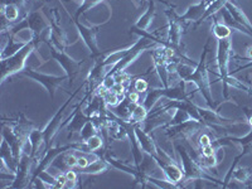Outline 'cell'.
Segmentation results:
<instances>
[{
    "instance_id": "obj_19",
    "label": "cell",
    "mask_w": 252,
    "mask_h": 189,
    "mask_svg": "<svg viewBox=\"0 0 252 189\" xmlns=\"http://www.w3.org/2000/svg\"><path fill=\"white\" fill-rule=\"evenodd\" d=\"M135 134L138 136L139 144H140L143 152L148 153L152 157H154L155 159H158V157H159V145L155 143L152 135L143 129L141 124H135Z\"/></svg>"
},
{
    "instance_id": "obj_43",
    "label": "cell",
    "mask_w": 252,
    "mask_h": 189,
    "mask_svg": "<svg viewBox=\"0 0 252 189\" xmlns=\"http://www.w3.org/2000/svg\"><path fill=\"white\" fill-rule=\"evenodd\" d=\"M27 0H1V4H15L20 9L23 8Z\"/></svg>"
},
{
    "instance_id": "obj_48",
    "label": "cell",
    "mask_w": 252,
    "mask_h": 189,
    "mask_svg": "<svg viewBox=\"0 0 252 189\" xmlns=\"http://www.w3.org/2000/svg\"><path fill=\"white\" fill-rule=\"evenodd\" d=\"M229 1H232V0H229Z\"/></svg>"
},
{
    "instance_id": "obj_41",
    "label": "cell",
    "mask_w": 252,
    "mask_h": 189,
    "mask_svg": "<svg viewBox=\"0 0 252 189\" xmlns=\"http://www.w3.org/2000/svg\"><path fill=\"white\" fill-rule=\"evenodd\" d=\"M197 143L198 145H199V148H204V146L212 144V139H211V136H209L208 134H206V132H201V134L198 135Z\"/></svg>"
},
{
    "instance_id": "obj_27",
    "label": "cell",
    "mask_w": 252,
    "mask_h": 189,
    "mask_svg": "<svg viewBox=\"0 0 252 189\" xmlns=\"http://www.w3.org/2000/svg\"><path fill=\"white\" fill-rule=\"evenodd\" d=\"M231 178L236 179L238 183L244 184L246 188H252L251 183V170L249 168H244V166H238V168H235L231 174Z\"/></svg>"
},
{
    "instance_id": "obj_12",
    "label": "cell",
    "mask_w": 252,
    "mask_h": 189,
    "mask_svg": "<svg viewBox=\"0 0 252 189\" xmlns=\"http://www.w3.org/2000/svg\"><path fill=\"white\" fill-rule=\"evenodd\" d=\"M35 164L34 159L29 154L24 153L20 158L19 163H18V169L15 172V179L12 183L10 188L13 189H22L28 188L32 184V178H33V172H34Z\"/></svg>"
},
{
    "instance_id": "obj_25",
    "label": "cell",
    "mask_w": 252,
    "mask_h": 189,
    "mask_svg": "<svg viewBox=\"0 0 252 189\" xmlns=\"http://www.w3.org/2000/svg\"><path fill=\"white\" fill-rule=\"evenodd\" d=\"M31 42V40H29ZM28 43L27 40H22V42H15V35L8 34V40L6 43L3 44V49H1V60L6 57H10L14 53H17L19 49L23 48L26 44Z\"/></svg>"
},
{
    "instance_id": "obj_13",
    "label": "cell",
    "mask_w": 252,
    "mask_h": 189,
    "mask_svg": "<svg viewBox=\"0 0 252 189\" xmlns=\"http://www.w3.org/2000/svg\"><path fill=\"white\" fill-rule=\"evenodd\" d=\"M72 20H73V23H75L76 28H77L78 33H80L81 38H82L83 43L86 44V47L90 49V52H91V57L96 58L97 56H100L102 51H100V48H98L96 35H97L98 31H100V29L107 23V20L106 22H103L102 24H98V26H94V27H86V26H83V24H81L78 20H75V19H72Z\"/></svg>"
},
{
    "instance_id": "obj_21",
    "label": "cell",
    "mask_w": 252,
    "mask_h": 189,
    "mask_svg": "<svg viewBox=\"0 0 252 189\" xmlns=\"http://www.w3.org/2000/svg\"><path fill=\"white\" fill-rule=\"evenodd\" d=\"M0 158H1V164H4L10 172H17L18 163L15 160L14 155H13L12 148L8 144V141L4 140V139L1 141V146H0Z\"/></svg>"
},
{
    "instance_id": "obj_36",
    "label": "cell",
    "mask_w": 252,
    "mask_h": 189,
    "mask_svg": "<svg viewBox=\"0 0 252 189\" xmlns=\"http://www.w3.org/2000/svg\"><path fill=\"white\" fill-rule=\"evenodd\" d=\"M105 0H85V3L82 4V5L80 6V8L76 10V14L75 17L72 18V19H75V20H78V18L81 17V14H83V13H86L87 10H90V9L94 8L96 5H98V4L103 3Z\"/></svg>"
},
{
    "instance_id": "obj_8",
    "label": "cell",
    "mask_w": 252,
    "mask_h": 189,
    "mask_svg": "<svg viewBox=\"0 0 252 189\" xmlns=\"http://www.w3.org/2000/svg\"><path fill=\"white\" fill-rule=\"evenodd\" d=\"M154 46L155 42H153L152 39H149V38L146 37H141L138 42H135L132 46H130L129 52H127V53H126L114 67H112V69L110 71V73L107 76H114L116 75V73H119V72H124L131 63H134V61L136 60L144 51H146L148 48H152V47Z\"/></svg>"
},
{
    "instance_id": "obj_47",
    "label": "cell",
    "mask_w": 252,
    "mask_h": 189,
    "mask_svg": "<svg viewBox=\"0 0 252 189\" xmlns=\"http://www.w3.org/2000/svg\"><path fill=\"white\" fill-rule=\"evenodd\" d=\"M145 3H149V0H140V4H139V6H143Z\"/></svg>"
},
{
    "instance_id": "obj_28",
    "label": "cell",
    "mask_w": 252,
    "mask_h": 189,
    "mask_svg": "<svg viewBox=\"0 0 252 189\" xmlns=\"http://www.w3.org/2000/svg\"><path fill=\"white\" fill-rule=\"evenodd\" d=\"M227 1H229V0H213L212 3H211L208 5V8H207V10H206V12H204V14L202 15L201 19L198 20V22L195 24H197V26H198V24L203 23V22H206V20L208 19V18H211V17H213V15H216V13L220 12V10H222V9H223L224 6H226Z\"/></svg>"
},
{
    "instance_id": "obj_10",
    "label": "cell",
    "mask_w": 252,
    "mask_h": 189,
    "mask_svg": "<svg viewBox=\"0 0 252 189\" xmlns=\"http://www.w3.org/2000/svg\"><path fill=\"white\" fill-rule=\"evenodd\" d=\"M19 75L24 76V77L32 78L33 81H37L38 83H40V85L47 90V92H48L49 97H51L52 101L55 100L56 91H57L58 87H61L63 81L68 80L67 75L51 76V75H46V73H40V72L35 71V69L33 68H26L24 71L20 72Z\"/></svg>"
},
{
    "instance_id": "obj_2",
    "label": "cell",
    "mask_w": 252,
    "mask_h": 189,
    "mask_svg": "<svg viewBox=\"0 0 252 189\" xmlns=\"http://www.w3.org/2000/svg\"><path fill=\"white\" fill-rule=\"evenodd\" d=\"M175 152L179 154V158H181V165L184 173L182 183H189V182L194 181V179H207V181H211L213 183H217L220 187H223V182L217 181L212 175H209L203 166L187 152V149L182 144L175 143Z\"/></svg>"
},
{
    "instance_id": "obj_18",
    "label": "cell",
    "mask_w": 252,
    "mask_h": 189,
    "mask_svg": "<svg viewBox=\"0 0 252 189\" xmlns=\"http://www.w3.org/2000/svg\"><path fill=\"white\" fill-rule=\"evenodd\" d=\"M89 97H90V94H86V96L83 97L82 102H81L80 105H77V107L75 109L73 114L69 116V124H68V126H67V130L69 131L68 136H67V139H68V140L69 139L73 138V135H75L76 132H78V134H80L81 130H82L83 126L86 125L87 121H90L92 119V118H90V116H87L83 110H81V106H82L83 101H86Z\"/></svg>"
},
{
    "instance_id": "obj_23",
    "label": "cell",
    "mask_w": 252,
    "mask_h": 189,
    "mask_svg": "<svg viewBox=\"0 0 252 189\" xmlns=\"http://www.w3.org/2000/svg\"><path fill=\"white\" fill-rule=\"evenodd\" d=\"M224 8H226L227 10L231 13V15H232V17L235 18L236 20H237L238 23H240L241 26H244L245 28H246L252 35V23L250 22L249 17L245 14L244 10H242L241 8H238V6L236 5L233 1H227V4H226V6H224Z\"/></svg>"
},
{
    "instance_id": "obj_9",
    "label": "cell",
    "mask_w": 252,
    "mask_h": 189,
    "mask_svg": "<svg viewBox=\"0 0 252 189\" xmlns=\"http://www.w3.org/2000/svg\"><path fill=\"white\" fill-rule=\"evenodd\" d=\"M85 85H86V82H85ZM85 85H82L81 87H78V90H76V91L71 94V97H69L66 102L63 103L62 106L60 107V110H58V111L55 114V116L51 119V121L47 124L46 127L42 130V131H43V138H44V154H46L47 150L51 149V145H52V143H53V139H55V136L57 135L58 130L62 127V120H63V115H64V111L67 110V107H68V105L71 103V101L75 98L76 94H78V91H81V89H82Z\"/></svg>"
},
{
    "instance_id": "obj_22",
    "label": "cell",
    "mask_w": 252,
    "mask_h": 189,
    "mask_svg": "<svg viewBox=\"0 0 252 189\" xmlns=\"http://www.w3.org/2000/svg\"><path fill=\"white\" fill-rule=\"evenodd\" d=\"M12 127L14 129V131L17 132V135H19L20 138L28 140L29 134L32 132V130L35 129V125L32 123L31 120H28V119L24 116V114H20L19 116H18L17 120L14 121Z\"/></svg>"
},
{
    "instance_id": "obj_1",
    "label": "cell",
    "mask_w": 252,
    "mask_h": 189,
    "mask_svg": "<svg viewBox=\"0 0 252 189\" xmlns=\"http://www.w3.org/2000/svg\"><path fill=\"white\" fill-rule=\"evenodd\" d=\"M209 52V39L207 40L206 46H204L203 53L201 56V60L195 66L194 71L188 78L186 80L187 83H194L199 92L202 94L203 98L206 100L207 105L209 109L217 110V103L215 102L212 97V91H211V81L208 77V68H207V55Z\"/></svg>"
},
{
    "instance_id": "obj_35",
    "label": "cell",
    "mask_w": 252,
    "mask_h": 189,
    "mask_svg": "<svg viewBox=\"0 0 252 189\" xmlns=\"http://www.w3.org/2000/svg\"><path fill=\"white\" fill-rule=\"evenodd\" d=\"M189 120H194V119L190 116V114H189L187 110L175 109L174 116H173V119H172V121H170L169 125H177V124L186 123V121H189ZM166 126H168V125H166Z\"/></svg>"
},
{
    "instance_id": "obj_38",
    "label": "cell",
    "mask_w": 252,
    "mask_h": 189,
    "mask_svg": "<svg viewBox=\"0 0 252 189\" xmlns=\"http://www.w3.org/2000/svg\"><path fill=\"white\" fill-rule=\"evenodd\" d=\"M85 143H86L87 146H89L90 153L97 152V150H100L103 145L102 138H101V136H98V134L94 135V136H92V138H90L89 140L85 141Z\"/></svg>"
},
{
    "instance_id": "obj_6",
    "label": "cell",
    "mask_w": 252,
    "mask_h": 189,
    "mask_svg": "<svg viewBox=\"0 0 252 189\" xmlns=\"http://www.w3.org/2000/svg\"><path fill=\"white\" fill-rule=\"evenodd\" d=\"M44 43L47 44V47L49 48V53H51L52 58L57 61L61 64V67L63 68L64 73L67 75L69 81V85H73V80L77 77V75L81 71V66H82V61L78 62V61H75L71 56H68L66 53V51H61V49L56 48L53 44H52L51 40H46Z\"/></svg>"
},
{
    "instance_id": "obj_17",
    "label": "cell",
    "mask_w": 252,
    "mask_h": 189,
    "mask_svg": "<svg viewBox=\"0 0 252 189\" xmlns=\"http://www.w3.org/2000/svg\"><path fill=\"white\" fill-rule=\"evenodd\" d=\"M1 136H3L4 140L8 141V144L12 148L13 155H14L17 163H19L20 158L24 154V146H26L27 141L26 139L20 138L19 135H17V132L14 131L10 125H6L5 123H3V129H1Z\"/></svg>"
},
{
    "instance_id": "obj_34",
    "label": "cell",
    "mask_w": 252,
    "mask_h": 189,
    "mask_svg": "<svg viewBox=\"0 0 252 189\" xmlns=\"http://www.w3.org/2000/svg\"><path fill=\"white\" fill-rule=\"evenodd\" d=\"M212 32L217 39H224V38L231 37V28L228 26H226V24L220 23L218 20L213 22Z\"/></svg>"
},
{
    "instance_id": "obj_39",
    "label": "cell",
    "mask_w": 252,
    "mask_h": 189,
    "mask_svg": "<svg viewBox=\"0 0 252 189\" xmlns=\"http://www.w3.org/2000/svg\"><path fill=\"white\" fill-rule=\"evenodd\" d=\"M37 178H40V179H42V181H43L44 183L49 187V188H58L57 177H53V175H51L49 173H47L46 170L42 173H39ZM37 178H35V179H37ZM33 183H34V182H33Z\"/></svg>"
},
{
    "instance_id": "obj_3",
    "label": "cell",
    "mask_w": 252,
    "mask_h": 189,
    "mask_svg": "<svg viewBox=\"0 0 252 189\" xmlns=\"http://www.w3.org/2000/svg\"><path fill=\"white\" fill-rule=\"evenodd\" d=\"M38 48V44L35 43L34 39H32L31 42L26 44L22 49L14 53L10 57H6L1 60V83L6 80V78L12 77L13 75L20 73L22 71L26 69V62L28 60L29 56L32 55V52L35 51Z\"/></svg>"
},
{
    "instance_id": "obj_45",
    "label": "cell",
    "mask_w": 252,
    "mask_h": 189,
    "mask_svg": "<svg viewBox=\"0 0 252 189\" xmlns=\"http://www.w3.org/2000/svg\"><path fill=\"white\" fill-rule=\"evenodd\" d=\"M68 1H72V3H75L76 5L78 6V8H80V6L82 5L83 3H85V0H68Z\"/></svg>"
},
{
    "instance_id": "obj_29",
    "label": "cell",
    "mask_w": 252,
    "mask_h": 189,
    "mask_svg": "<svg viewBox=\"0 0 252 189\" xmlns=\"http://www.w3.org/2000/svg\"><path fill=\"white\" fill-rule=\"evenodd\" d=\"M220 14H222V17H223V22L226 26H228L229 28L233 29V31H238L241 32V33H244V34L249 35V37H252L251 33H250L244 26H241V24L238 23L237 20H236L232 15H231V13H229L226 8H223L222 10H220Z\"/></svg>"
},
{
    "instance_id": "obj_44",
    "label": "cell",
    "mask_w": 252,
    "mask_h": 189,
    "mask_svg": "<svg viewBox=\"0 0 252 189\" xmlns=\"http://www.w3.org/2000/svg\"><path fill=\"white\" fill-rule=\"evenodd\" d=\"M245 115L247 116V121H249V125L251 126L252 129V110L251 109H244Z\"/></svg>"
},
{
    "instance_id": "obj_16",
    "label": "cell",
    "mask_w": 252,
    "mask_h": 189,
    "mask_svg": "<svg viewBox=\"0 0 252 189\" xmlns=\"http://www.w3.org/2000/svg\"><path fill=\"white\" fill-rule=\"evenodd\" d=\"M150 57L153 58V64L157 71L158 76L160 77L161 82H163V87H169V72L166 69V64L169 62L168 57L165 55V48L164 46L154 48L153 51L149 52Z\"/></svg>"
},
{
    "instance_id": "obj_20",
    "label": "cell",
    "mask_w": 252,
    "mask_h": 189,
    "mask_svg": "<svg viewBox=\"0 0 252 189\" xmlns=\"http://www.w3.org/2000/svg\"><path fill=\"white\" fill-rule=\"evenodd\" d=\"M98 153V150H97ZM100 154V153H98ZM110 168H112L111 165H110L109 161L105 159V157L102 155H98L96 159H94V161H91V163L89 164V165L86 166V168H82V169H80V174H86V175H94V174H101V173L106 172V170H109Z\"/></svg>"
},
{
    "instance_id": "obj_7",
    "label": "cell",
    "mask_w": 252,
    "mask_h": 189,
    "mask_svg": "<svg viewBox=\"0 0 252 189\" xmlns=\"http://www.w3.org/2000/svg\"><path fill=\"white\" fill-rule=\"evenodd\" d=\"M165 127L166 138L169 139H183V140H192L194 136L199 135L202 130L207 126L202 121L189 120L186 123L177 124V125H168Z\"/></svg>"
},
{
    "instance_id": "obj_33",
    "label": "cell",
    "mask_w": 252,
    "mask_h": 189,
    "mask_svg": "<svg viewBox=\"0 0 252 189\" xmlns=\"http://www.w3.org/2000/svg\"><path fill=\"white\" fill-rule=\"evenodd\" d=\"M145 179L148 182V184L150 186H154L157 188H163V189H170V188H178L177 184L172 183L168 179H160V178L152 177V175H145Z\"/></svg>"
},
{
    "instance_id": "obj_32",
    "label": "cell",
    "mask_w": 252,
    "mask_h": 189,
    "mask_svg": "<svg viewBox=\"0 0 252 189\" xmlns=\"http://www.w3.org/2000/svg\"><path fill=\"white\" fill-rule=\"evenodd\" d=\"M148 114H149L148 109H146V107L144 106L143 103L139 102L138 105H136V106L134 107V110H132L131 116H130V119H129V123H131V124H141L146 119Z\"/></svg>"
},
{
    "instance_id": "obj_26",
    "label": "cell",
    "mask_w": 252,
    "mask_h": 189,
    "mask_svg": "<svg viewBox=\"0 0 252 189\" xmlns=\"http://www.w3.org/2000/svg\"><path fill=\"white\" fill-rule=\"evenodd\" d=\"M139 102H132L131 100H130L129 97H125V100L121 101L119 105H116L115 107H112L114 109V114L116 115V116H119L120 119H124V120L129 121L130 116H131V112L132 110H134V107L138 105Z\"/></svg>"
},
{
    "instance_id": "obj_37",
    "label": "cell",
    "mask_w": 252,
    "mask_h": 189,
    "mask_svg": "<svg viewBox=\"0 0 252 189\" xmlns=\"http://www.w3.org/2000/svg\"><path fill=\"white\" fill-rule=\"evenodd\" d=\"M194 68L190 66V63H188V64H187V63H183V61H182V62H178L177 73L179 75V77L182 78V81H186L189 76L192 75L193 71H194Z\"/></svg>"
},
{
    "instance_id": "obj_14",
    "label": "cell",
    "mask_w": 252,
    "mask_h": 189,
    "mask_svg": "<svg viewBox=\"0 0 252 189\" xmlns=\"http://www.w3.org/2000/svg\"><path fill=\"white\" fill-rule=\"evenodd\" d=\"M232 56V42L231 37L224 38V39H218L217 42V67L220 72V77L222 78V83L226 82L227 77L229 76L228 66L229 60Z\"/></svg>"
},
{
    "instance_id": "obj_40",
    "label": "cell",
    "mask_w": 252,
    "mask_h": 189,
    "mask_svg": "<svg viewBox=\"0 0 252 189\" xmlns=\"http://www.w3.org/2000/svg\"><path fill=\"white\" fill-rule=\"evenodd\" d=\"M134 90L136 92H139V94L148 92V90H149V83H148V81L144 80V78H138L134 82Z\"/></svg>"
},
{
    "instance_id": "obj_5",
    "label": "cell",
    "mask_w": 252,
    "mask_h": 189,
    "mask_svg": "<svg viewBox=\"0 0 252 189\" xmlns=\"http://www.w3.org/2000/svg\"><path fill=\"white\" fill-rule=\"evenodd\" d=\"M233 144L241 146V154L237 155V157L235 158L232 166L229 168V170H228V173H227L226 178L223 179V187H222V188H226L227 183L231 181V174H232L233 169L236 168V165L238 164V160H240L241 158L247 157V155L252 154V129L250 130L249 134H246L245 136H242V138H232V136H224V138H220V139H217V140L212 141V145L215 146L216 149H218V148H220V146H223V145H233Z\"/></svg>"
},
{
    "instance_id": "obj_24",
    "label": "cell",
    "mask_w": 252,
    "mask_h": 189,
    "mask_svg": "<svg viewBox=\"0 0 252 189\" xmlns=\"http://www.w3.org/2000/svg\"><path fill=\"white\" fill-rule=\"evenodd\" d=\"M154 18H155V3H154V0H149L145 13L139 18L136 24L132 27L136 29H141V31H148L149 27L152 26Z\"/></svg>"
},
{
    "instance_id": "obj_46",
    "label": "cell",
    "mask_w": 252,
    "mask_h": 189,
    "mask_svg": "<svg viewBox=\"0 0 252 189\" xmlns=\"http://www.w3.org/2000/svg\"><path fill=\"white\" fill-rule=\"evenodd\" d=\"M247 56H249L250 60H252V47H249V48H247Z\"/></svg>"
},
{
    "instance_id": "obj_4",
    "label": "cell",
    "mask_w": 252,
    "mask_h": 189,
    "mask_svg": "<svg viewBox=\"0 0 252 189\" xmlns=\"http://www.w3.org/2000/svg\"><path fill=\"white\" fill-rule=\"evenodd\" d=\"M187 82L182 81L181 85L173 87H160V89H149L146 92V96L144 98L143 105L148 109V111L154 109L155 103L160 98H168V100H175V101H188L190 100L188 91L186 89Z\"/></svg>"
},
{
    "instance_id": "obj_15",
    "label": "cell",
    "mask_w": 252,
    "mask_h": 189,
    "mask_svg": "<svg viewBox=\"0 0 252 189\" xmlns=\"http://www.w3.org/2000/svg\"><path fill=\"white\" fill-rule=\"evenodd\" d=\"M165 15L168 17V37H166V42L169 43L170 47L179 51V47L182 43V37H183V29L184 23H182L179 19V15L174 12V10H166Z\"/></svg>"
},
{
    "instance_id": "obj_11",
    "label": "cell",
    "mask_w": 252,
    "mask_h": 189,
    "mask_svg": "<svg viewBox=\"0 0 252 189\" xmlns=\"http://www.w3.org/2000/svg\"><path fill=\"white\" fill-rule=\"evenodd\" d=\"M174 112H175V109L168 107L165 103H164V105L159 106L158 109L150 110L145 120L141 123L143 124L141 126H143V129L145 130L146 132L152 134L157 127L169 125L173 116H174Z\"/></svg>"
},
{
    "instance_id": "obj_42",
    "label": "cell",
    "mask_w": 252,
    "mask_h": 189,
    "mask_svg": "<svg viewBox=\"0 0 252 189\" xmlns=\"http://www.w3.org/2000/svg\"><path fill=\"white\" fill-rule=\"evenodd\" d=\"M216 152H217V149H216L215 146L211 144V145H207L204 146V148H201L199 154H201L202 157H212V155L216 154Z\"/></svg>"
},
{
    "instance_id": "obj_30",
    "label": "cell",
    "mask_w": 252,
    "mask_h": 189,
    "mask_svg": "<svg viewBox=\"0 0 252 189\" xmlns=\"http://www.w3.org/2000/svg\"><path fill=\"white\" fill-rule=\"evenodd\" d=\"M20 8L15 4H1V15L5 17L10 23L19 20Z\"/></svg>"
},
{
    "instance_id": "obj_31",
    "label": "cell",
    "mask_w": 252,
    "mask_h": 189,
    "mask_svg": "<svg viewBox=\"0 0 252 189\" xmlns=\"http://www.w3.org/2000/svg\"><path fill=\"white\" fill-rule=\"evenodd\" d=\"M98 125L94 121V119H91L90 121H87L86 125L83 126L82 130L80 132V138L81 141H87L90 138L94 136V135L98 134Z\"/></svg>"
}]
</instances>
